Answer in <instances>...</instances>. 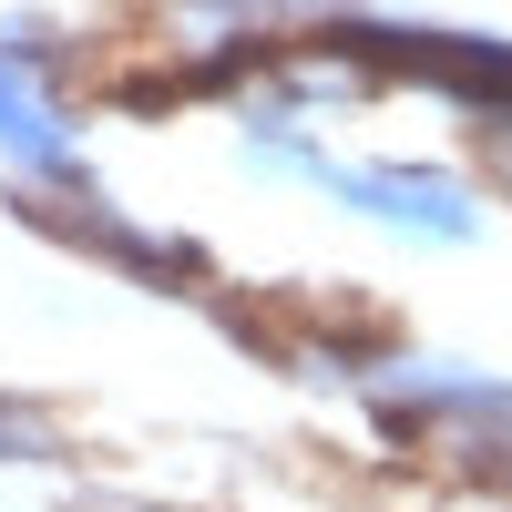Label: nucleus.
<instances>
[{
    "instance_id": "obj_1",
    "label": "nucleus",
    "mask_w": 512,
    "mask_h": 512,
    "mask_svg": "<svg viewBox=\"0 0 512 512\" xmlns=\"http://www.w3.org/2000/svg\"><path fill=\"white\" fill-rule=\"evenodd\" d=\"M287 154L308 164L349 216L390 226V236H410V246H472V236H482V195L461 185V175H441V164H318L308 144H287Z\"/></svg>"
},
{
    "instance_id": "obj_2",
    "label": "nucleus",
    "mask_w": 512,
    "mask_h": 512,
    "mask_svg": "<svg viewBox=\"0 0 512 512\" xmlns=\"http://www.w3.org/2000/svg\"><path fill=\"white\" fill-rule=\"evenodd\" d=\"M0 154H21V164H41L52 185H82V164H72V144H62V113L31 93V82L0 62Z\"/></svg>"
}]
</instances>
